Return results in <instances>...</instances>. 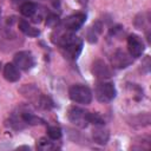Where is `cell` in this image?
<instances>
[{"label":"cell","instance_id":"obj_1","mask_svg":"<svg viewBox=\"0 0 151 151\" xmlns=\"http://www.w3.org/2000/svg\"><path fill=\"white\" fill-rule=\"evenodd\" d=\"M58 44L70 59H77L83 50V40L73 33H65L60 37Z\"/></svg>","mask_w":151,"mask_h":151},{"label":"cell","instance_id":"obj_2","mask_svg":"<svg viewBox=\"0 0 151 151\" xmlns=\"http://www.w3.org/2000/svg\"><path fill=\"white\" fill-rule=\"evenodd\" d=\"M68 96H70L71 100H73L74 103L84 104V105L90 104L92 101V97H93L90 87L81 85V84L72 85L68 90Z\"/></svg>","mask_w":151,"mask_h":151},{"label":"cell","instance_id":"obj_3","mask_svg":"<svg viewBox=\"0 0 151 151\" xmlns=\"http://www.w3.org/2000/svg\"><path fill=\"white\" fill-rule=\"evenodd\" d=\"M117 91L112 83L110 81H99L94 88V96L100 103H110L116 98Z\"/></svg>","mask_w":151,"mask_h":151},{"label":"cell","instance_id":"obj_4","mask_svg":"<svg viewBox=\"0 0 151 151\" xmlns=\"http://www.w3.org/2000/svg\"><path fill=\"white\" fill-rule=\"evenodd\" d=\"M67 118L73 125L80 129H84L90 124V112L78 106L70 107L67 112Z\"/></svg>","mask_w":151,"mask_h":151},{"label":"cell","instance_id":"obj_5","mask_svg":"<svg viewBox=\"0 0 151 151\" xmlns=\"http://www.w3.org/2000/svg\"><path fill=\"white\" fill-rule=\"evenodd\" d=\"M13 64L19 70L28 71L34 66L35 60H34L33 54L29 51H20L18 53H15L14 59H13Z\"/></svg>","mask_w":151,"mask_h":151},{"label":"cell","instance_id":"obj_6","mask_svg":"<svg viewBox=\"0 0 151 151\" xmlns=\"http://www.w3.org/2000/svg\"><path fill=\"white\" fill-rule=\"evenodd\" d=\"M127 48H129V53L132 58H139L143 52H144V42L143 40L136 35V34H131L127 38Z\"/></svg>","mask_w":151,"mask_h":151},{"label":"cell","instance_id":"obj_7","mask_svg":"<svg viewBox=\"0 0 151 151\" xmlns=\"http://www.w3.org/2000/svg\"><path fill=\"white\" fill-rule=\"evenodd\" d=\"M91 71H92V74H93L96 78L100 79V80L109 79V78H111V76H112L111 68H110V67L106 65V63H104V60H101V59H97V60L93 61Z\"/></svg>","mask_w":151,"mask_h":151},{"label":"cell","instance_id":"obj_8","mask_svg":"<svg viewBox=\"0 0 151 151\" xmlns=\"http://www.w3.org/2000/svg\"><path fill=\"white\" fill-rule=\"evenodd\" d=\"M85 20H86V15L84 13H76V14L67 17L64 21V25L66 29L74 32L83 27V25L85 24Z\"/></svg>","mask_w":151,"mask_h":151},{"label":"cell","instance_id":"obj_9","mask_svg":"<svg viewBox=\"0 0 151 151\" xmlns=\"http://www.w3.org/2000/svg\"><path fill=\"white\" fill-rule=\"evenodd\" d=\"M111 63H112V66L116 68H125L132 64V57L129 55L126 52L118 50L113 53L111 58Z\"/></svg>","mask_w":151,"mask_h":151},{"label":"cell","instance_id":"obj_10","mask_svg":"<svg viewBox=\"0 0 151 151\" xmlns=\"http://www.w3.org/2000/svg\"><path fill=\"white\" fill-rule=\"evenodd\" d=\"M92 137L97 144L104 145L107 143L110 138V133H109V130L104 127V125H96V127L92 131Z\"/></svg>","mask_w":151,"mask_h":151},{"label":"cell","instance_id":"obj_11","mask_svg":"<svg viewBox=\"0 0 151 151\" xmlns=\"http://www.w3.org/2000/svg\"><path fill=\"white\" fill-rule=\"evenodd\" d=\"M4 77L9 83H15L20 79V72L19 68L13 63H7L4 66Z\"/></svg>","mask_w":151,"mask_h":151},{"label":"cell","instance_id":"obj_12","mask_svg":"<svg viewBox=\"0 0 151 151\" xmlns=\"http://www.w3.org/2000/svg\"><path fill=\"white\" fill-rule=\"evenodd\" d=\"M19 29L25 35H28V37H38L40 34V31L38 28H35L34 26H32L28 21H26L24 19L19 21Z\"/></svg>","mask_w":151,"mask_h":151},{"label":"cell","instance_id":"obj_13","mask_svg":"<svg viewBox=\"0 0 151 151\" xmlns=\"http://www.w3.org/2000/svg\"><path fill=\"white\" fill-rule=\"evenodd\" d=\"M37 5L32 1H25L20 6V13L26 18H32L37 12Z\"/></svg>","mask_w":151,"mask_h":151},{"label":"cell","instance_id":"obj_14","mask_svg":"<svg viewBox=\"0 0 151 151\" xmlns=\"http://www.w3.org/2000/svg\"><path fill=\"white\" fill-rule=\"evenodd\" d=\"M101 32V26L99 22L94 24L87 32V40L90 42H96L98 40V34Z\"/></svg>","mask_w":151,"mask_h":151},{"label":"cell","instance_id":"obj_15","mask_svg":"<svg viewBox=\"0 0 151 151\" xmlns=\"http://www.w3.org/2000/svg\"><path fill=\"white\" fill-rule=\"evenodd\" d=\"M61 129L58 126H48L47 129V136L51 140H58L61 137Z\"/></svg>","mask_w":151,"mask_h":151},{"label":"cell","instance_id":"obj_16","mask_svg":"<svg viewBox=\"0 0 151 151\" xmlns=\"http://www.w3.org/2000/svg\"><path fill=\"white\" fill-rule=\"evenodd\" d=\"M38 147H39L40 150H51V149H55V145L53 144V142H50V140H47L46 138H41V139L39 140Z\"/></svg>","mask_w":151,"mask_h":151},{"label":"cell","instance_id":"obj_17","mask_svg":"<svg viewBox=\"0 0 151 151\" xmlns=\"http://www.w3.org/2000/svg\"><path fill=\"white\" fill-rule=\"evenodd\" d=\"M58 22H59V18H58L57 15H54V14H51V15L48 17L47 21H46V25H48V26H54V25L58 24Z\"/></svg>","mask_w":151,"mask_h":151},{"label":"cell","instance_id":"obj_18","mask_svg":"<svg viewBox=\"0 0 151 151\" xmlns=\"http://www.w3.org/2000/svg\"><path fill=\"white\" fill-rule=\"evenodd\" d=\"M87 1H88V0H78V2H79V4H81V5H85Z\"/></svg>","mask_w":151,"mask_h":151}]
</instances>
